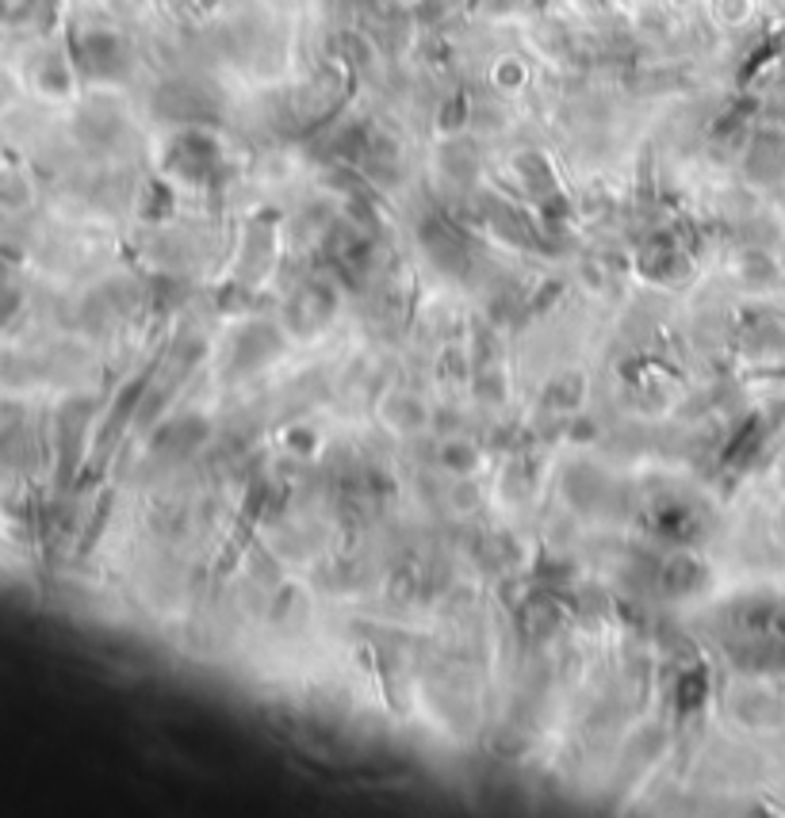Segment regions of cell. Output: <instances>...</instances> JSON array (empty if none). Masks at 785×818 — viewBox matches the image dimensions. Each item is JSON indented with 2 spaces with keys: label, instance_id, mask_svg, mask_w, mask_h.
<instances>
[{
  "label": "cell",
  "instance_id": "cell-1",
  "mask_svg": "<svg viewBox=\"0 0 785 818\" xmlns=\"http://www.w3.org/2000/svg\"><path fill=\"white\" fill-rule=\"evenodd\" d=\"M12 303H16V298H12V288H4V283H0V321L12 314Z\"/></svg>",
  "mask_w": 785,
  "mask_h": 818
}]
</instances>
